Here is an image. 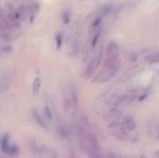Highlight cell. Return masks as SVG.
Segmentation results:
<instances>
[{
  "label": "cell",
  "instance_id": "6da1fadb",
  "mask_svg": "<svg viewBox=\"0 0 159 158\" xmlns=\"http://www.w3.org/2000/svg\"><path fill=\"white\" fill-rule=\"evenodd\" d=\"M120 67L119 47L116 42L111 41L106 49V56L101 71L97 76V83H107L112 80L118 73Z\"/></svg>",
  "mask_w": 159,
  "mask_h": 158
},
{
  "label": "cell",
  "instance_id": "7a4b0ae2",
  "mask_svg": "<svg viewBox=\"0 0 159 158\" xmlns=\"http://www.w3.org/2000/svg\"><path fill=\"white\" fill-rule=\"evenodd\" d=\"M76 134L81 148L90 156V158H102L100 153V145L94 133L82 122L77 125Z\"/></svg>",
  "mask_w": 159,
  "mask_h": 158
},
{
  "label": "cell",
  "instance_id": "3957f363",
  "mask_svg": "<svg viewBox=\"0 0 159 158\" xmlns=\"http://www.w3.org/2000/svg\"><path fill=\"white\" fill-rule=\"evenodd\" d=\"M62 102H63V110H64V113L68 117L73 118V117L76 115L77 108H78L77 93L73 86L66 85L63 88Z\"/></svg>",
  "mask_w": 159,
  "mask_h": 158
},
{
  "label": "cell",
  "instance_id": "277c9868",
  "mask_svg": "<svg viewBox=\"0 0 159 158\" xmlns=\"http://www.w3.org/2000/svg\"><path fill=\"white\" fill-rule=\"evenodd\" d=\"M101 59H102V50H100L97 53H95V55L91 59L90 62L88 63L87 67H85V71H83V78L89 79V78H91L94 75V73L97 71V67L100 65V62H101Z\"/></svg>",
  "mask_w": 159,
  "mask_h": 158
},
{
  "label": "cell",
  "instance_id": "5b68a950",
  "mask_svg": "<svg viewBox=\"0 0 159 158\" xmlns=\"http://www.w3.org/2000/svg\"><path fill=\"white\" fill-rule=\"evenodd\" d=\"M136 129V122L132 116H125L122 118V130L127 133L134 132Z\"/></svg>",
  "mask_w": 159,
  "mask_h": 158
},
{
  "label": "cell",
  "instance_id": "8992f818",
  "mask_svg": "<svg viewBox=\"0 0 159 158\" xmlns=\"http://www.w3.org/2000/svg\"><path fill=\"white\" fill-rule=\"evenodd\" d=\"M32 117H34L35 121L37 122L39 126H41L42 128L48 129L49 128V122L47 121V119L44 118V114L40 113L38 110H32Z\"/></svg>",
  "mask_w": 159,
  "mask_h": 158
},
{
  "label": "cell",
  "instance_id": "52a82bcc",
  "mask_svg": "<svg viewBox=\"0 0 159 158\" xmlns=\"http://www.w3.org/2000/svg\"><path fill=\"white\" fill-rule=\"evenodd\" d=\"M145 61L150 64H157L159 63V51H152L145 55Z\"/></svg>",
  "mask_w": 159,
  "mask_h": 158
},
{
  "label": "cell",
  "instance_id": "ba28073f",
  "mask_svg": "<svg viewBox=\"0 0 159 158\" xmlns=\"http://www.w3.org/2000/svg\"><path fill=\"white\" fill-rule=\"evenodd\" d=\"M5 153L7 154L8 156H10V157H17V156H19V154H20L19 145L11 144V143H10V145L7 147V149L5 151Z\"/></svg>",
  "mask_w": 159,
  "mask_h": 158
},
{
  "label": "cell",
  "instance_id": "9c48e42d",
  "mask_svg": "<svg viewBox=\"0 0 159 158\" xmlns=\"http://www.w3.org/2000/svg\"><path fill=\"white\" fill-rule=\"evenodd\" d=\"M11 50L12 48H11V44H9V41L0 38V56H2L3 54H7V53L11 52Z\"/></svg>",
  "mask_w": 159,
  "mask_h": 158
},
{
  "label": "cell",
  "instance_id": "30bf717a",
  "mask_svg": "<svg viewBox=\"0 0 159 158\" xmlns=\"http://www.w3.org/2000/svg\"><path fill=\"white\" fill-rule=\"evenodd\" d=\"M40 88H41V79L39 77L35 78V80L32 81V93L35 95H38L40 91Z\"/></svg>",
  "mask_w": 159,
  "mask_h": 158
},
{
  "label": "cell",
  "instance_id": "8fae6325",
  "mask_svg": "<svg viewBox=\"0 0 159 158\" xmlns=\"http://www.w3.org/2000/svg\"><path fill=\"white\" fill-rule=\"evenodd\" d=\"M62 39H63L62 35H61V34L56 35V46H58V48H60L61 44H62Z\"/></svg>",
  "mask_w": 159,
  "mask_h": 158
},
{
  "label": "cell",
  "instance_id": "7c38bea8",
  "mask_svg": "<svg viewBox=\"0 0 159 158\" xmlns=\"http://www.w3.org/2000/svg\"><path fill=\"white\" fill-rule=\"evenodd\" d=\"M156 156H157V158H159V151L156 152Z\"/></svg>",
  "mask_w": 159,
  "mask_h": 158
}]
</instances>
